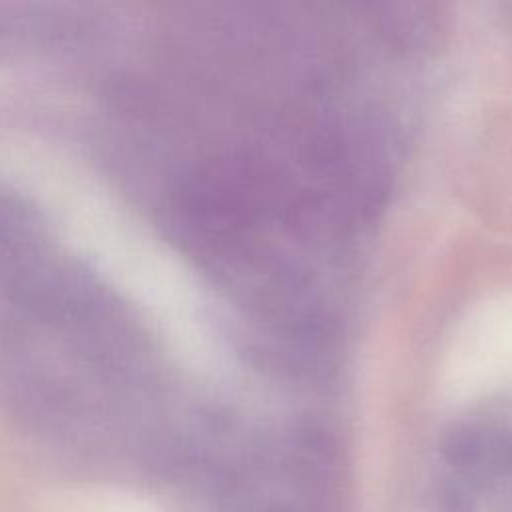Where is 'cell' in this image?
I'll return each instance as SVG.
<instances>
[{
	"label": "cell",
	"instance_id": "cell-1",
	"mask_svg": "<svg viewBox=\"0 0 512 512\" xmlns=\"http://www.w3.org/2000/svg\"><path fill=\"white\" fill-rule=\"evenodd\" d=\"M38 512H158L146 498L122 490H72L48 496Z\"/></svg>",
	"mask_w": 512,
	"mask_h": 512
}]
</instances>
